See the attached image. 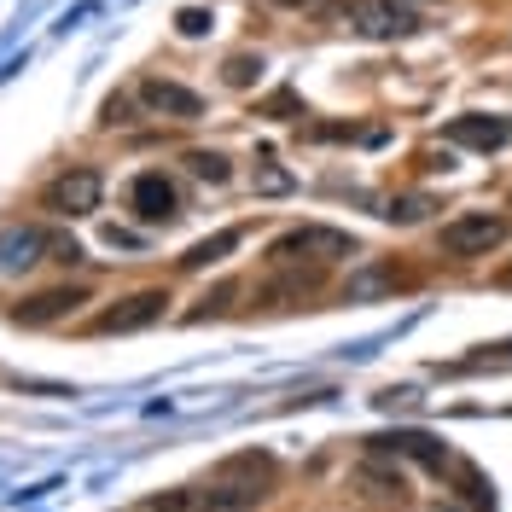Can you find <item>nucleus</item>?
Segmentation results:
<instances>
[{
	"label": "nucleus",
	"instance_id": "nucleus-6",
	"mask_svg": "<svg viewBox=\"0 0 512 512\" xmlns=\"http://www.w3.org/2000/svg\"><path fill=\"white\" fill-rule=\"evenodd\" d=\"M128 210L146 227H163V222L181 216V192H175V181H169L163 169H146V175H134V187H128Z\"/></svg>",
	"mask_w": 512,
	"mask_h": 512
},
{
	"label": "nucleus",
	"instance_id": "nucleus-16",
	"mask_svg": "<svg viewBox=\"0 0 512 512\" xmlns=\"http://www.w3.org/2000/svg\"><path fill=\"white\" fill-rule=\"evenodd\" d=\"M187 169H192V175H198V181H210V187H222L227 175H233V169H227V158H222V152H192V158H187Z\"/></svg>",
	"mask_w": 512,
	"mask_h": 512
},
{
	"label": "nucleus",
	"instance_id": "nucleus-25",
	"mask_svg": "<svg viewBox=\"0 0 512 512\" xmlns=\"http://www.w3.org/2000/svg\"><path fill=\"white\" fill-rule=\"evenodd\" d=\"M507 280H512V274H507Z\"/></svg>",
	"mask_w": 512,
	"mask_h": 512
},
{
	"label": "nucleus",
	"instance_id": "nucleus-24",
	"mask_svg": "<svg viewBox=\"0 0 512 512\" xmlns=\"http://www.w3.org/2000/svg\"><path fill=\"white\" fill-rule=\"evenodd\" d=\"M431 512H460V507H443V501H437V507H431Z\"/></svg>",
	"mask_w": 512,
	"mask_h": 512
},
{
	"label": "nucleus",
	"instance_id": "nucleus-8",
	"mask_svg": "<svg viewBox=\"0 0 512 512\" xmlns=\"http://www.w3.org/2000/svg\"><path fill=\"white\" fill-rule=\"evenodd\" d=\"M76 303H88V291L53 286V291H35V297H24V303H12V309H6V320H18V326H47V320L70 315Z\"/></svg>",
	"mask_w": 512,
	"mask_h": 512
},
{
	"label": "nucleus",
	"instance_id": "nucleus-10",
	"mask_svg": "<svg viewBox=\"0 0 512 512\" xmlns=\"http://www.w3.org/2000/svg\"><path fill=\"white\" fill-rule=\"evenodd\" d=\"M448 140H454V146H472V152H501V146H507V117H483V111L454 117V123H448Z\"/></svg>",
	"mask_w": 512,
	"mask_h": 512
},
{
	"label": "nucleus",
	"instance_id": "nucleus-12",
	"mask_svg": "<svg viewBox=\"0 0 512 512\" xmlns=\"http://www.w3.org/2000/svg\"><path fill=\"white\" fill-rule=\"evenodd\" d=\"M239 245H245V233H239V227H222L216 239H198V245H192V251L181 256V268H187V274H198V268H210V262H222L227 251H239Z\"/></svg>",
	"mask_w": 512,
	"mask_h": 512
},
{
	"label": "nucleus",
	"instance_id": "nucleus-2",
	"mask_svg": "<svg viewBox=\"0 0 512 512\" xmlns=\"http://www.w3.org/2000/svg\"><path fill=\"white\" fill-rule=\"evenodd\" d=\"M507 239V216H495V210H466V216H454V222H443V256H454V262H472V256H489L495 245Z\"/></svg>",
	"mask_w": 512,
	"mask_h": 512
},
{
	"label": "nucleus",
	"instance_id": "nucleus-9",
	"mask_svg": "<svg viewBox=\"0 0 512 512\" xmlns=\"http://www.w3.org/2000/svg\"><path fill=\"white\" fill-rule=\"evenodd\" d=\"M140 99H146V111H158V117H175V123H192L198 111H204V99L181 88V82H163V76H146L140 82Z\"/></svg>",
	"mask_w": 512,
	"mask_h": 512
},
{
	"label": "nucleus",
	"instance_id": "nucleus-13",
	"mask_svg": "<svg viewBox=\"0 0 512 512\" xmlns=\"http://www.w3.org/2000/svg\"><path fill=\"white\" fill-rule=\"evenodd\" d=\"M146 512H210V495L204 489H169V495H152Z\"/></svg>",
	"mask_w": 512,
	"mask_h": 512
},
{
	"label": "nucleus",
	"instance_id": "nucleus-14",
	"mask_svg": "<svg viewBox=\"0 0 512 512\" xmlns=\"http://www.w3.org/2000/svg\"><path fill=\"white\" fill-rule=\"evenodd\" d=\"M431 210H437V204H431V192H402V198H390V210H384V216H390V222H402V227H414V222H425Z\"/></svg>",
	"mask_w": 512,
	"mask_h": 512
},
{
	"label": "nucleus",
	"instance_id": "nucleus-20",
	"mask_svg": "<svg viewBox=\"0 0 512 512\" xmlns=\"http://www.w3.org/2000/svg\"><path fill=\"white\" fill-rule=\"evenodd\" d=\"M227 303H233V286H216L210 291V297H204V309H192V326H198V320H210V315H227Z\"/></svg>",
	"mask_w": 512,
	"mask_h": 512
},
{
	"label": "nucleus",
	"instance_id": "nucleus-11",
	"mask_svg": "<svg viewBox=\"0 0 512 512\" xmlns=\"http://www.w3.org/2000/svg\"><path fill=\"white\" fill-rule=\"evenodd\" d=\"M47 245L53 239L41 227H12V233H0V268H30V262H41Z\"/></svg>",
	"mask_w": 512,
	"mask_h": 512
},
{
	"label": "nucleus",
	"instance_id": "nucleus-3",
	"mask_svg": "<svg viewBox=\"0 0 512 512\" xmlns=\"http://www.w3.org/2000/svg\"><path fill=\"white\" fill-rule=\"evenodd\" d=\"M338 262V256H355V239L338 233V227H291L268 245V262Z\"/></svg>",
	"mask_w": 512,
	"mask_h": 512
},
{
	"label": "nucleus",
	"instance_id": "nucleus-4",
	"mask_svg": "<svg viewBox=\"0 0 512 512\" xmlns=\"http://www.w3.org/2000/svg\"><path fill=\"white\" fill-rule=\"evenodd\" d=\"M99 198H105V181H99V169H88V163H76V169H64L53 187L41 192V204L53 210V216H94Z\"/></svg>",
	"mask_w": 512,
	"mask_h": 512
},
{
	"label": "nucleus",
	"instance_id": "nucleus-21",
	"mask_svg": "<svg viewBox=\"0 0 512 512\" xmlns=\"http://www.w3.org/2000/svg\"><path fill=\"white\" fill-rule=\"evenodd\" d=\"M262 111H268V117H291V111H297V94H291V88H280V94L268 99Z\"/></svg>",
	"mask_w": 512,
	"mask_h": 512
},
{
	"label": "nucleus",
	"instance_id": "nucleus-17",
	"mask_svg": "<svg viewBox=\"0 0 512 512\" xmlns=\"http://www.w3.org/2000/svg\"><path fill=\"white\" fill-rule=\"evenodd\" d=\"M222 76H227V88H251L256 76H262V59H256V53H233V59L222 64Z\"/></svg>",
	"mask_w": 512,
	"mask_h": 512
},
{
	"label": "nucleus",
	"instance_id": "nucleus-18",
	"mask_svg": "<svg viewBox=\"0 0 512 512\" xmlns=\"http://www.w3.org/2000/svg\"><path fill=\"white\" fill-rule=\"evenodd\" d=\"M460 489H466V501L478 512H495V495H489V478H483L478 466H460Z\"/></svg>",
	"mask_w": 512,
	"mask_h": 512
},
{
	"label": "nucleus",
	"instance_id": "nucleus-23",
	"mask_svg": "<svg viewBox=\"0 0 512 512\" xmlns=\"http://www.w3.org/2000/svg\"><path fill=\"white\" fill-rule=\"evenodd\" d=\"M268 6H309V0H268Z\"/></svg>",
	"mask_w": 512,
	"mask_h": 512
},
{
	"label": "nucleus",
	"instance_id": "nucleus-22",
	"mask_svg": "<svg viewBox=\"0 0 512 512\" xmlns=\"http://www.w3.org/2000/svg\"><path fill=\"white\" fill-rule=\"evenodd\" d=\"M47 251L59 256V262H82V245H76V239H53Z\"/></svg>",
	"mask_w": 512,
	"mask_h": 512
},
{
	"label": "nucleus",
	"instance_id": "nucleus-1",
	"mask_svg": "<svg viewBox=\"0 0 512 512\" xmlns=\"http://www.w3.org/2000/svg\"><path fill=\"white\" fill-rule=\"evenodd\" d=\"M268 478H274V460H268V454H239V460H227L222 472L204 483L210 512H245V507H256V501L268 495Z\"/></svg>",
	"mask_w": 512,
	"mask_h": 512
},
{
	"label": "nucleus",
	"instance_id": "nucleus-15",
	"mask_svg": "<svg viewBox=\"0 0 512 512\" xmlns=\"http://www.w3.org/2000/svg\"><path fill=\"white\" fill-rule=\"evenodd\" d=\"M256 192H268V198H280V192H291L297 187V181H291V169H280V163L268 158V152H262V158H256Z\"/></svg>",
	"mask_w": 512,
	"mask_h": 512
},
{
	"label": "nucleus",
	"instance_id": "nucleus-19",
	"mask_svg": "<svg viewBox=\"0 0 512 512\" xmlns=\"http://www.w3.org/2000/svg\"><path fill=\"white\" fill-rule=\"evenodd\" d=\"M210 24H216V18H210L204 6H181V12H175V30L181 35H210Z\"/></svg>",
	"mask_w": 512,
	"mask_h": 512
},
{
	"label": "nucleus",
	"instance_id": "nucleus-5",
	"mask_svg": "<svg viewBox=\"0 0 512 512\" xmlns=\"http://www.w3.org/2000/svg\"><path fill=\"white\" fill-rule=\"evenodd\" d=\"M344 12L355 18V30L373 35V41H396V35L419 30V12L402 0H344Z\"/></svg>",
	"mask_w": 512,
	"mask_h": 512
},
{
	"label": "nucleus",
	"instance_id": "nucleus-7",
	"mask_svg": "<svg viewBox=\"0 0 512 512\" xmlns=\"http://www.w3.org/2000/svg\"><path fill=\"white\" fill-rule=\"evenodd\" d=\"M163 309H169V291H134V297H123V303H111L105 315H94V332L99 338H111V332H140V326H152V320H163Z\"/></svg>",
	"mask_w": 512,
	"mask_h": 512
}]
</instances>
